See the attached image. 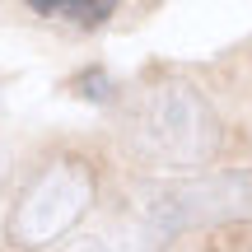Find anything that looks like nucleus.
Instances as JSON below:
<instances>
[{
  "label": "nucleus",
  "instance_id": "nucleus-1",
  "mask_svg": "<svg viewBox=\"0 0 252 252\" xmlns=\"http://www.w3.org/2000/svg\"><path fill=\"white\" fill-rule=\"evenodd\" d=\"M135 145L159 163H206L220 145V122L206 94L187 80H159L135 103Z\"/></svg>",
  "mask_w": 252,
  "mask_h": 252
},
{
  "label": "nucleus",
  "instance_id": "nucleus-2",
  "mask_svg": "<svg viewBox=\"0 0 252 252\" xmlns=\"http://www.w3.org/2000/svg\"><path fill=\"white\" fill-rule=\"evenodd\" d=\"M94 168L84 159H52L24 191H19L14 210L5 220V234L14 248H52L56 238H65L94 206Z\"/></svg>",
  "mask_w": 252,
  "mask_h": 252
},
{
  "label": "nucleus",
  "instance_id": "nucleus-3",
  "mask_svg": "<svg viewBox=\"0 0 252 252\" xmlns=\"http://www.w3.org/2000/svg\"><path fill=\"white\" fill-rule=\"evenodd\" d=\"M145 210L163 220L173 234L196 224H224V220H252V173H206V178H178L145 187L140 196Z\"/></svg>",
  "mask_w": 252,
  "mask_h": 252
},
{
  "label": "nucleus",
  "instance_id": "nucleus-4",
  "mask_svg": "<svg viewBox=\"0 0 252 252\" xmlns=\"http://www.w3.org/2000/svg\"><path fill=\"white\" fill-rule=\"evenodd\" d=\"M173 238V229L163 224L154 210H145L140 201L131 206V215H122L117 224H112L108 243H103V252H163Z\"/></svg>",
  "mask_w": 252,
  "mask_h": 252
},
{
  "label": "nucleus",
  "instance_id": "nucleus-5",
  "mask_svg": "<svg viewBox=\"0 0 252 252\" xmlns=\"http://www.w3.org/2000/svg\"><path fill=\"white\" fill-rule=\"evenodd\" d=\"M33 14L65 19V24H80V28H98V24H108V19H112V5H42V0H37Z\"/></svg>",
  "mask_w": 252,
  "mask_h": 252
},
{
  "label": "nucleus",
  "instance_id": "nucleus-6",
  "mask_svg": "<svg viewBox=\"0 0 252 252\" xmlns=\"http://www.w3.org/2000/svg\"><path fill=\"white\" fill-rule=\"evenodd\" d=\"M75 84H80V89L89 94V103H103V94H112V80H108L103 70H89V75H80Z\"/></svg>",
  "mask_w": 252,
  "mask_h": 252
},
{
  "label": "nucleus",
  "instance_id": "nucleus-7",
  "mask_svg": "<svg viewBox=\"0 0 252 252\" xmlns=\"http://www.w3.org/2000/svg\"><path fill=\"white\" fill-rule=\"evenodd\" d=\"M65 252H103V243H98V238H80V243H70Z\"/></svg>",
  "mask_w": 252,
  "mask_h": 252
}]
</instances>
